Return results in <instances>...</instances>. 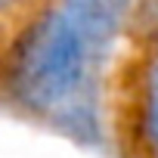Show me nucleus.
Listing matches in <instances>:
<instances>
[{"label":"nucleus","instance_id":"f257e3e1","mask_svg":"<svg viewBox=\"0 0 158 158\" xmlns=\"http://www.w3.org/2000/svg\"><path fill=\"white\" fill-rule=\"evenodd\" d=\"M93 44L62 6L34 16L6 53L3 84L16 106L81 143H96Z\"/></svg>","mask_w":158,"mask_h":158},{"label":"nucleus","instance_id":"f03ea898","mask_svg":"<svg viewBox=\"0 0 158 158\" xmlns=\"http://www.w3.org/2000/svg\"><path fill=\"white\" fill-rule=\"evenodd\" d=\"M62 10L96 50H106L133 19L136 0H62Z\"/></svg>","mask_w":158,"mask_h":158},{"label":"nucleus","instance_id":"7ed1b4c3","mask_svg":"<svg viewBox=\"0 0 158 158\" xmlns=\"http://www.w3.org/2000/svg\"><path fill=\"white\" fill-rule=\"evenodd\" d=\"M139 136L146 149L158 155V40L149 44V62L143 71L139 90Z\"/></svg>","mask_w":158,"mask_h":158},{"label":"nucleus","instance_id":"20e7f679","mask_svg":"<svg viewBox=\"0 0 158 158\" xmlns=\"http://www.w3.org/2000/svg\"><path fill=\"white\" fill-rule=\"evenodd\" d=\"M133 25H136V31H139L149 44L158 40V0H136Z\"/></svg>","mask_w":158,"mask_h":158},{"label":"nucleus","instance_id":"39448f33","mask_svg":"<svg viewBox=\"0 0 158 158\" xmlns=\"http://www.w3.org/2000/svg\"><path fill=\"white\" fill-rule=\"evenodd\" d=\"M22 3V0H0V16H3V13H10V10H16Z\"/></svg>","mask_w":158,"mask_h":158}]
</instances>
